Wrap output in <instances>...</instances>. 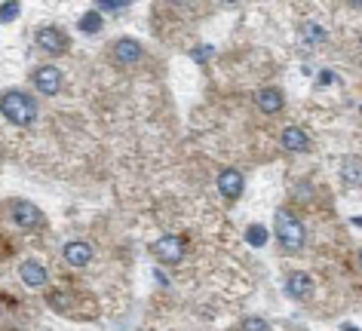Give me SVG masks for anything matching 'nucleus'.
Segmentation results:
<instances>
[{
    "label": "nucleus",
    "instance_id": "1",
    "mask_svg": "<svg viewBox=\"0 0 362 331\" xmlns=\"http://www.w3.org/2000/svg\"><path fill=\"white\" fill-rule=\"evenodd\" d=\"M0 111H4V117L16 123V126H31L34 120H37V102L22 92V89H10V92H4V102H0Z\"/></svg>",
    "mask_w": 362,
    "mask_h": 331
},
{
    "label": "nucleus",
    "instance_id": "2",
    "mask_svg": "<svg viewBox=\"0 0 362 331\" xmlns=\"http://www.w3.org/2000/svg\"><path fill=\"white\" fill-rule=\"evenodd\" d=\"M274 234L276 239L283 243V248H288V252H298V248L304 246V224L298 221V215H292L288 209H276L274 212Z\"/></svg>",
    "mask_w": 362,
    "mask_h": 331
},
{
    "label": "nucleus",
    "instance_id": "3",
    "mask_svg": "<svg viewBox=\"0 0 362 331\" xmlns=\"http://www.w3.org/2000/svg\"><path fill=\"white\" fill-rule=\"evenodd\" d=\"M31 83L40 95H59L62 86H65V74H62L56 65H43L31 74Z\"/></svg>",
    "mask_w": 362,
    "mask_h": 331
},
{
    "label": "nucleus",
    "instance_id": "4",
    "mask_svg": "<svg viewBox=\"0 0 362 331\" xmlns=\"http://www.w3.org/2000/svg\"><path fill=\"white\" fill-rule=\"evenodd\" d=\"M185 248H187L185 239L175 234H166L151 246V252H153V258H160V261H166V264H178L181 258H185Z\"/></svg>",
    "mask_w": 362,
    "mask_h": 331
},
{
    "label": "nucleus",
    "instance_id": "5",
    "mask_svg": "<svg viewBox=\"0 0 362 331\" xmlns=\"http://www.w3.org/2000/svg\"><path fill=\"white\" fill-rule=\"evenodd\" d=\"M10 215H13V221L19 224L22 230H37L40 224H43V215H40V209L34 203H28V200H16V203H10Z\"/></svg>",
    "mask_w": 362,
    "mask_h": 331
},
{
    "label": "nucleus",
    "instance_id": "6",
    "mask_svg": "<svg viewBox=\"0 0 362 331\" xmlns=\"http://www.w3.org/2000/svg\"><path fill=\"white\" fill-rule=\"evenodd\" d=\"M68 34L62 31V28H56V25H43V28L37 31V47L43 49V52H49V56H62V52L68 49Z\"/></svg>",
    "mask_w": 362,
    "mask_h": 331
},
{
    "label": "nucleus",
    "instance_id": "7",
    "mask_svg": "<svg viewBox=\"0 0 362 331\" xmlns=\"http://www.w3.org/2000/svg\"><path fill=\"white\" fill-rule=\"evenodd\" d=\"M215 184H218V193L224 200H240L243 191H246V181H243V175L237 169H221L218 178H215Z\"/></svg>",
    "mask_w": 362,
    "mask_h": 331
},
{
    "label": "nucleus",
    "instance_id": "8",
    "mask_svg": "<svg viewBox=\"0 0 362 331\" xmlns=\"http://www.w3.org/2000/svg\"><path fill=\"white\" fill-rule=\"evenodd\" d=\"M255 104H258V111H264V114H279L286 107V95L279 92L276 86H264L255 92Z\"/></svg>",
    "mask_w": 362,
    "mask_h": 331
},
{
    "label": "nucleus",
    "instance_id": "9",
    "mask_svg": "<svg viewBox=\"0 0 362 331\" xmlns=\"http://www.w3.org/2000/svg\"><path fill=\"white\" fill-rule=\"evenodd\" d=\"M19 276H22V282L28 285V289H40V285H47V279H49L47 267H43L40 261H34V258H28V261L19 264Z\"/></svg>",
    "mask_w": 362,
    "mask_h": 331
},
{
    "label": "nucleus",
    "instance_id": "10",
    "mask_svg": "<svg viewBox=\"0 0 362 331\" xmlns=\"http://www.w3.org/2000/svg\"><path fill=\"white\" fill-rule=\"evenodd\" d=\"M286 291H288V298H295V301H307L313 294V279L307 273L295 270L286 276Z\"/></svg>",
    "mask_w": 362,
    "mask_h": 331
},
{
    "label": "nucleus",
    "instance_id": "11",
    "mask_svg": "<svg viewBox=\"0 0 362 331\" xmlns=\"http://www.w3.org/2000/svg\"><path fill=\"white\" fill-rule=\"evenodd\" d=\"M114 59L120 61V65H135V61H141V43L132 40V37H120L114 43Z\"/></svg>",
    "mask_w": 362,
    "mask_h": 331
},
{
    "label": "nucleus",
    "instance_id": "12",
    "mask_svg": "<svg viewBox=\"0 0 362 331\" xmlns=\"http://www.w3.org/2000/svg\"><path fill=\"white\" fill-rule=\"evenodd\" d=\"M279 141H283L286 150H307L310 148V136H307L301 126H286L283 136H279Z\"/></svg>",
    "mask_w": 362,
    "mask_h": 331
},
{
    "label": "nucleus",
    "instance_id": "13",
    "mask_svg": "<svg viewBox=\"0 0 362 331\" xmlns=\"http://www.w3.org/2000/svg\"><path fill=\"white\" fill-rule=\"evenodd\" d=\"M62 255H65V261L71 267H86L89 261H93V248H89L86 243H68L65 248H62Z\"/></svg>",
    "mask_w": 362,
    "mask_h": 331
},
{
    "label": "nucleus",
    "instance_id": "14",
    "mask_svg": "<svg viewBox=\"0 0 362 331\" xmlns=\"http://www.w3.org/2000/svg\"><path fill=\"white\" fill-rule=\"evenodd\" d=\"M341 181L347 187H362V163L359 160H344L341 163Z\"/></svg>",
    "mask_w": 362,
    "mask_h": 331
},
{
    "label": "nucleus",
    "instance_id": "15",
    "mask_svg": "<svg viewBox=\"0 0 362 331\" xmlns=\"http://www.w3.org/2000/svg\"><path fill=\"white\" fill-rule=\"evenodd\" d=\"M77 28L83 31V34H98V31H102V13H98L95 6H93V10H89V13L80 16Z\"/></svg>",
    "mask_w": 362,
    "mask_h": 331
},
{
    "label": "nucleus",
    "instance_id": "16",
    "mask_svg": "<svg viewBox=\"0 0 362 331\" xmlns=\"http://www.w3.org/2000/svg\"><path fill=\"white\" fill-rule=\"evenodd\" d=\"M95 10H107V13H120V10H129L126 0H98Z\"/></svg>",
    "mask_w": 362,
    "mask_h": 331
},
{
    "label": "nucleus",
    "instance_id": "17",
    "mask_svg": "<svg viewBox=\"0 0 362 331\" xmlns=\"http://www.w3.org/2000/svg\"><path fill=\"white\" fill-rule=\"evenodd\" d=\"M246 239H249L252 246H264V243H267V230H264V227H258V224H252V227H249V234H246Z\"/></svg>",
    "mask_w": 362,
    "mask_h": 331
},
{
    "label": "nucleus",
    "instance_id": "18",
    "mask_svg": "<svg viewBox=\"0 0 362 331\" xmlns=\"http://www.w3.org/2000/svg\"><path fill=\"white\" fill-rule=\"evenodd\" d=\"M243 331H270V325L258 316H249V319H243Z\"/></svg>",
    "mask_w": 362,
    "mask_h": 331
},
{
    "label": "nucleus",
    "instance_id": "19",
    "mask_svg": "<svg viewBox=\"0 0 362 331\" xmlns=\"http://www.w3.org/2000/svg\"><path fill=\"white\" fill-rule=\"evenodd\" d=\"M19 10H22V6L16 4V0H6V4H4V22H13L16 16H19Z\"/></svg>",
    "mask_w": 362,
    "mask_h": 331
},
{
    "label": "nucleus",
    "instance_id": "20",
    "mask_svg": "<svg viewBox=\"0 0 362 331\" xmlns=\"http://www.w3.org/2000/svg\"><path fill=\"white\" fill-rule=\"evenodd\" d=\"M304 34H310L307 40H313V43H322L325 40V31L320 28V25H304Z\"/></svg>",
    "mask_w": 362,
    "mask_h": 331
},
{
    "label": "nucleus",
    "instance_id": "21",
    "mask_svg": "<svg viewBox=\"0 0 362 331\" xmlns=\"http://www.w3.org/2000/svg\"><path fill=\"white\" fill-rule=\"evenodd\" d=\"M359 267H362V246H359Z\"/></svg>",
    "mask_w": 362,
    "mask_h": 331
}]
</instances>
